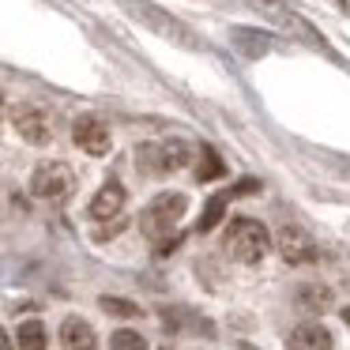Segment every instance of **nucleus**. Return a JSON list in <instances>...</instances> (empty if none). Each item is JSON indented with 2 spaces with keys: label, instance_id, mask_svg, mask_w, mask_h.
<instances>
[{
  "label": "nucleus",
  "instance_id": "f8f14e48",
  "mask_svg": "<svg viewBox=\"0 0 350 350\" xmlns=\"http://www.w3.org/2000/svg\"><path fill=\"white\" fill-rule=\"evenodd\" d=\"M61 347L64 350H94V327L79 317H68L61 324Z\"/></svg>",
  "mask_w": 350,
  "mask_h": 350
},
{
  "label": "nucleus",
  "instance_id": "a211bd4d",
  "mask_svg": "<svg viewBox=\"0 0 350 350\" xmlns=\"http://www.w3.org/2000/svg\"><path fill=\"white\" fill-rule=\"evenodd\" d=\"M109 347L113 350H147V339L139 332H129V327H121V332L109 335Z\"/></svg>",
  "mask_w": 350,
  "mask_h": 350
},
{
  "label": "nucleus",
  "instance_id": "20e7f679",
  "mask_svg": "<svg viewBox=\"0 0 350 350\" xmlns=\"http://www.w3.org/2000/svg\"><path fill=\"white\" fill-rule=\"evenodd\" d=\"M249 8L260 12L267 23H275V27H282L286 34H294L297 42H305V46H312V49H324V53H332V49H327V42L320 38V34L312 31V27L305 23L297 12H290L286 4H279V0H249Z\"/></svg>",
  "mask_w": 350,
  "mask_h": 350
},
{
  "label": "nucleus",
  "instance_id": "412c9836",
  "mask_svg": "<svg viewBox=\"0 0 350 350\" xmlns=\"http://www.w3.org/2000/svg\"><path fill=\"white\" fill-rule=\"evenodd\" d=\"M0 350H12V339H8V332L0 327Z\"/></svg>",
  "mask_w": 350,
  "mask_h": 350
},
{
  "label": "nucleus",
  "instance_id": "7ed1b4c3",
  "mask_svg": "<svg viewBox=\"0 0 350 350\" xmlns=\"http://www.w3.org/2000/svg\"><path fill=\"white\" fill-rule=\"evenodd\" d=\"M185 207H189V200L181 196V192H162V196H154L151 204L144 207V215H139V230H144L147 237H170V230L181 222Z\"/></svg>",
  "mask_w": 350,
  "mask_h": 350
},
{
  "label": "nucleus",
  "instance_id": "4468645a",
  "mask_svg": "<svg viewBox=\"0 0 350 350\" xmlns=\"http://www.w3.org/2000/svg\"><path fill=\"white\" fill-rule=\"evenodd\" d=\"M16 339H19V350H46V327H42V320H23Z\"/></svg>",
  "mask_w": 350,
  "mask_h": 350
},
{
  "label": "nucleus",
  "instance_id": "dca6fc26",
  "mask_svg": "<svg viewBox=\"0 0 350 350\" xmlns=\"http://www.w3.org/2000/svg\"><path fill=\"white\" fill-rule=\"evenodd\" d=\"M297 305L309 312H324L327 305H332V290L327 286H301L297 290Z\"/></svg>",
  "mask_w": 350,
  "mask_h": 350
},
{
  "label": "nucleus",
  "instance_id": "2eb2a0df",
  "mask_svg": "<svg viewBox=\"0 0 350 350\" xmlns=\"http://www.w3.org/2000/svg\"><path fill=\"white\" fill-rule=\"evenodd\" d=\"M226 174L222 159L215 154V147H200V162H196V181H215V177Z\"/></svg>",
  "mask_w": 350,
  "mask_h": 350
},
{
  "label": "nucleus",
  "instance_id": "0eeeda50",
  "mask_svg": "<svg viewBox=\"0 0 350 350\" xmlns=\"http://www.w3.org/2000/svg\"><path fill=\"white\" fill-rule=\"evenodd\" d=\"M275 249H279V256L286 264H312L317 260V241L301 226H282L275 234Z\"/></svg>",
  "mask_w": 350,
  "mask_h": 350
},
{
  "label": "nucleus",
  "instance_id": "423d86ee",
  "mask_svg": "<svg viewBox=\"0 0 350 350\" xmlns=\"http://www.w3.org/2000/svg\"><path fill=\"white\" fill-rule=\"evenodd\" d=\"M76 189V174L68 162H42L31 174V192L38 200H64Z\"/></svg>",
  "mask_w": 350,
  "mask_h": 350
},
{
  "label": "nucleus",
  "instance_id": "1a4fd4ad",
  "mask_svg": "<svg viewBox=\"0 0 350 350\" xmlns=\"http://www.w3.org/2000/svg\"><path fill=\"white\" fill-rule=\"evenodd\" d=\"M72 139H76V147H83L87 154H106L109 151V129L98 117H79V121L72 124Z\"/></svg>",
  "mask_w": 350,
  "mask_h": 350
},
{
  "label": "nucleus",
  "instance_id": "f257e3e1",
  "mask_svg": "<svg viewBox=\"0 0 350 350\" xmlns=\"http://www.w3.org/2000/svg\"><path fill=\"white\" fill-rule=\"evenodd\" d=\"M222 249H226L230 260H237V264H260V260L267 256V249H271V237H267L264 222L241 215V219L230 222Z\"/></svg>",
  "mask_w": 350,
  "mask_h": 350
},
{
  "label": "nucleus",
  "instance_id": "4be33fe9",
  "mask_svg": "<svg viewBox=\"0 0 350 350\" xmlns=\"http://www.w3.org/2000/svg\"><path fill=\"white\" fill-rule=\"evenodd\" d=\"M342 320H347V327H350V305H347V309H342Z\"/></svg>",
  "mask_w": 350,
  "mask_h": 350
},
{
  "label": "nucleus",
  "instance_id": "aec40b11",
  "mask_svg": "<svg viewBox=\"0 0 350 350\" xmlns=\"http://www.w3.org/2000/svg\"><path fill=\"white\" fill-rule=\"evenodd\" d=\"M260 181H252V177H245V181H237L234 189H230V196H249V192H256Z\"/></svg>",
  "mask_w": 350,
  "mask_h": 350
},
{
  "label": "nucleus",
  "instance_id": "f03ea898",
  "mask_svg": "<svg viewBox=\"0 0 350 350\" xmlns=\"http://www.w3.org/2000/svg\"><path fill=\"white\" fill-rule=\"evenodd\" d=\"M124 12H129V16H136L139 23L147 27V31L162 34V38L177 42V46H189V49H204V42H200L196 34H192L189 27L181 23V19H174V16H170V12L154 8V4H147V0H124Z\"/></svg>",
  "mask_w": 350,
  "mask_h": 350
},
{
  "label": "nucleus",
  "instance_id": "5701e85b",
  "mask_svg": "<svg viewBox=\"0 0 350 350\" xmlns=\"http://www.w3.org/2000/svg\"><path fill=\"white\" fill-rule=\"evenodd\" d=\"M162 350H166V347H162Z\"/></svg>",
  "mask_w": 350,
  "mask_h": 350
},
{
  "label": "nucleus",
  "instance_id": "6e6552de",
  "mask_svg": "<svg viewBox=\"0 0 350 350\" xmlns=\"http://www.w3.org/2000/svg\"><path fill=\"white\" fill-rule=\"evenodd\" d=\"M16 132L27 139V144H34V147H42V144H49V136H53V124H49V117L42 113L38 106H16Z\"/></svg>",
  "mask_w": 350,
  "mask_h": 350
},
{
  "label": "nucleus",
  "instance_id": "f3484780",
  "mask_svg": "<svg viewBox=\"0 0 350 350\" xmlns=\"http://www.w3.org/2000/svg\"><path fill=\"white\" fill-rule=\"evenodd\" d=\"M234 42L241 46L245 57H260V53L271 49V38H267V34H256V31H234Z\"/></svg>",
  "mask_w": 350,
  "mask_h": 350
},
{
  "label": "nucleus",
  "instance_id": "6ab92c4d",
  "mask_svg": "<svg viewBox=\"0 0 350 350\" xmlns=\"http://www.w3.org/2000/svg\"><path fill=\"white\" fill-rule=\"evenodd\" d=\"M102 309H106V312H113V317H139V305L136 301H124V297H102Z\"/></svg>",
  "mask_w": 350,
  "mask_h": 350
},
{
  "label": "nucleus",
  "instance_id": "ddd939ff",
  "mask_svg": "<svg viewBox=\"0 0 350 350\" xmlns=\"http://www.w3.org/2000/svg\"><path fill=\"white\" fill-rule=\"evenodd\" d=\"M230 192H215L211 200H207V207H204V215H200V222H196V230L200 234H211L215 226L222 222V215H226V204H230Z\"/></svg>",
  "mask_w": 350,
  "mask_h": 350
},
{
  "label": "nucleus",
  "instance_id": "9d476101",
  "mask_svg": "<svg viewBox=\"0 0 350 350\" xmlns=\"http://www.w3.org/2000/svg\"><path fill=\"white\" fill-rule=\"evenodd\" d=\"M121 207H124V185L121 181H106L98 192H94V200H91V219H98V222L117 219Z\"/></svg>",
  "mask_w": 350,
  "mask_h": 350
},
{
  "label": "nucleus",
  "instance_id": "39448f33",
  "mask_svg": "<svg viewBox=\"0 0 350 350\" xmlns=\"http://www.w3.org/2000/svg\"><path fill=\"white\" fill-rule=\"evenodd\" d=\"M139 170L144 174H174V170H181L185 162H189V144H181V139H166V144H144L136 154Z\"/></svg>",
  "mask_w": 350,
  "mask_h": 350
},
{
  "label": "nucleus",
  "instance_id": "9b49d317",
  "mask_svg": "<svg viewBox=\"0 0 350 350\" xmlns=\"http://www.w3.org/2000/svg\"><path fill=\"white\" fill-rule=\"evenodd\" d=\"M286 342H290V350H332L335 347L332 332L324 324H297Z\"/></svg>",
  "mask_w": 350,
  "mask_h": 350
}]
</instances>
